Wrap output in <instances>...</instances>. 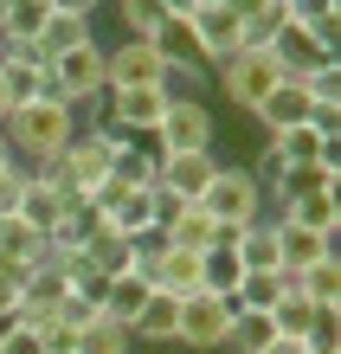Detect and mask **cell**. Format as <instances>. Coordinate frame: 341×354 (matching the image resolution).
I'll return each mask as SVG.
<instances>
[{"label": "cell", "mask_w": 341, "mask_h": 354, "mask_svg": "<svg viewBox=\"0 0 341 354\" xmlns=\"http://www.w3.org/2000/svg\"><path fill=\"white\" fill-rule=\"evenodd\" d=\"M270 58H277V71L284 77H309V71H322V65H335V52L315 39L303 19H284V26L270 32V46H264Z\"/></svg>", "instance_id": "obj_10"}, {"label": "cell", "mask_w": 341, "mask_h": 354, "mask_svg": "<svg viewBox=\"0 0 341 354\" xmlns=\"http://www.w3.org/2000/svg\"><path fill=\"white\" fill-rule=\"evenodd\" d=\"M219 174V149H200V155H167V168L155 174V187H167L181 206H200V194Z\"/></svg>", "instance_id": "obj_11"}, {"label": "cell", "mask_w": 341, "mask_h": 354, "mask_svg": "<svg viewBox=\"0 0 341 354\" xmlns=\"http://www.w3.org/2000/svg\"><path fill=\"white\" fill-rule=\"evenodd\" d=\"M129 155L142 161L148 174H161V168H167V142H161V129H136V136H129Z\"/></svg>", "instance_id": "obj_34"}, {"label": "cell", "mask_w": 341, "mask_h": 354, "mask_svg": "<svg viewBox=\"0 0 341 354\" xmlns=\"http://www.w3.org/2000/svg\"><path fill=\"white\" fill-rule=\"evenodd\" d=\"M264 354H309V342H296V335H277Z\"/></svg>", "instance_id": "obj_42"}, {"label": "cell", "mask_w": 341, "mask_h": 354, "mask_svg": "<svg viewBox=\"0 0 341 354\" xmlns=\"http://www.w3.org/2000/svg\"><path fill=\"white\" fill-rule=\"evenodd\" d=\"M91 39H97L91 19L52 13V19H46V32H39V52H46V65H52V58H65V52H77V46H91Z\"/></svg>", "instance_id": "obj_28"}, {"label": "cell", "mask_w": 341, "mask_h": 354, "mask_svg": "<svg viewBox=\"0 0 341 354\" xmlns=\"http://www.w3.org/2000/svg\"><path fill=\"white\" fill-rule=\"evenodd\" d=\"M212 77H219V91H225V103H232V110H258V103L277 91V77H284V71H277V58L270 52H232V58H219V65H212Z\"/></svg>", "instance_id": "obj_4"}, {"label": "cell", "mask_w": 341, "mask_h": 354, "mask_svg": "<svg viewBox=\"0 0 341 354\" xmlns=\"http://www.w3.org/2000/svg\"><path fill=\"white\" fill-rule=\"evenodd\" d=\"M84 264H91V270H103V277H122V270H129L136 264V245L129 239H122V232H110V225H103V232L91 239V245H84V252H77Z\"/></svg>", "instance_id": "obj_29"}, {"label": "cell", "mask_w": 341, "mask_h": 354, "mask_svg": "<svg viewBox=\"0 0 341 354\" xmlns=\"http://www.w3.org/2000/svg\"><path fill=\"white\" fill-rule=\"evenodd\" d=\"M84 194H71V187H58L46 168H26V187H19V206H13V219L26 225V232L39 239H52V225L65 219V206H77Z\"/></svg>", "instance_id": "obj_7"}, {"label": "cell", "mask_w": 341, "mask_h": 354, "mask_svg": "<svg viewBox=\"0 0 341 354\" xmlns=\"http://www.w3.org/2000/svg\"><path fill=\"white\" fill-rule=\"evenodd\" d=\"M174 219H181V200L167 194V187H155V239H161V232H167Z\"/></svg>", "instance_id": "obj_39"}, {"label": "cell", "mask_w": 341, "mask_h": 354, "mask_svg": "<svg viewBox=\"0 0 341 354\" xmlns=\"http://www.w3.org/2000/svg\"><path fill=\"white\" fill-rule=\"evenodd\" d=\"M187 26H194V39H200V58H206V71L219 65V58L245 52V26H239V19H232L225 7H194V13H187Z\"/></svg>", "instance_id": "obj_12"}, {"label": "cell", "mask_w": 341, "mask_h": 354, "mask_svg": "<svg viewBox=\"0 0 341 354\" xmlns=\"http://www.w3.org/2000/svg\"><path fill=\"white\" fill-rule=\"evenodd\" d=\"M290 19H303V26H322V19H341V0H290Z\"/></svg>", "instance_id": "obj_38"}, {"label": "cell", "mask_w": 341, "mask_h": 354, "mask_svg": "<svg viewBox=\"0 0 341 354\" xmlns=\"http://www.w3.org/2000/svg\"><path fill=\"white\" fill-rule=\"evenodd\" d=\"M110 232H122V239H155V187H129L122 194V206L110 213Z\"/></svg>", "instance_id": "obj_21"}, {"label": "cell", "mask_w": 341, "mask_h": 354, "mask_svg": "<svg viewBox=\"0 0 341 354\" xmlns=\"http://www.w3.org/2000/svg\"><path fill=\"white\" fill-rule=\"evenodd\" d=\"M0 335H7V322H0Z\"/></svg>", "instance_id": "obj_46"}, {"label": "cell", "mask_w": 341, "mask_h": 354, "mask_svg": "<svg viewBox=\"0 0 341 354\" xmlns=\"http://www.w3.org/2000/svg\"><path fill=\"white\" fill-rule=\"evenodd\" d=\"M200 213L212 225H251V219H264V187L251 180L245 168H232V161H219V174H212V187L200 194Z\"/></svg>", "instance_id": "obj_3"}, {"label": "cell", "mask_w": 341, "mask_h": 354, "mask_svg": "<svg viewBox=\"0 0 341 354\" xmlns=\"http://www.w3.org/2000/svg\"><path fill=\"white\" fill-rule=\"evenodd\" d=\"M296 194H341V161H303V168H284V187H277L264 206L296 200Z\"/></svg>", "instance_id": "obj_20"}, {"label": "cell", "mask_w": 341, "mask_h": 354, "mask_svg": "<svg viewBox=\"0 0 341 354\" xmlns=\"http://www.w3.org/2000/svg\"><path fill=\"white\" fill-rule=\"evenodd\" d=\"M33 264H46V239H39V232H26V225L7 213V219H0V270H7V277L19 283Z\"/></svg>", "instance_id": "obj_17"}, {"label": "cell", "mask_w": 341, "mask_h": 354, "mask_svg": "<svg viewBox=\"0 0 341 354\" xmlns=\"http://www.w3.org/2000/svg\"><path fill=\"white\" fill-rule=\"evenodd\" d=\"M212 239H219V225H212L200 206H181V219L161 232V245H181V252H212Z\"/></svg>", "instance_id": "obj_31"}, {"label": "cell", "mask_w": 341, "mask_h": 354, "mask_svg": "<svg viewBox=\"0 0 341 354\" xmlns=\"http://www.w3.org/2000/svg\"><path fill=\"white\" fill-rule=\"evenodd\" d=\"M245 283V264L232 245H212V252H200V290H212V297H239Z\"/></svg>", "instance_id": "obj_25"}, {"label": "cell", "mask_w": 341, "mask_h": 354, "mask_svg": "<svg viewBox=\"0 0 341 354\" xmlns=\"http://www.w3.org/2000/svg\"><path fill=\"white\" fill-rule=\"evenodd\" d=\"M13 309H19V283L0 270V322H13Z\"/></svg>", "instance_id": "obj_41"}, {"label": "cell", "mask_w": 341, "mask_h": 354, "mask_svg": "<svg viewBox=\"0 0 341 354\" xmlns=\"http://www.w3.org/2000/svg\"><path fill=\"white\" fill-rule=\"evenodd\" d=\"M116 13H122V39H155L167 19H174L161 0H116Z\"/></svg>", "instance_id": "obj_32"}, {"label": "cell", "mask_w": 341, "mask_h": 354, "mask_svg": "<svg viewBox=\"0 0 341 354\" xmlns=\"http://www.w3.org/2000/svg\"><path fill=\"white\" fill-rule=\"evenodd\" d=\"M270 322H277V335H296V342H309V328H315V303L303 297V290H284V303L270 309Z\"/></svg>", "instance_id": "obj_33"}, {"label": "cell", "mask_w": 341, "mask_h": 354, "mask_svg": "<svg viewBox=\"0 0 341 354\" xmlns=\"http://www.w3.org/2000/svg\"><path fill=\"white\" fill-rule=\"evenodd\" d=\"M277 342V322L264 309H232V328H225V348L232 354H264Z\"/></svg>", "instance_id": "obj_27"}, {"label": "cell", "mask_w": 341, "mask_h": 354, "mask_svg": "<svg viewBox=\"0 0 341 354\" xmlns=\"http://www.w3.org/2000/svg\"><path fill=\"white\" fill-rule=\"evenodd\" d=\"M322 258H335V239L329 232H303V225H284L277 219V264L290 270H309V264H322Z\"/></svg>", "instance_id": "obj_15"}, {"label": "cell", "mask_w": 341, "mask_h": 354, "mask_svg": "<svg viewBox=\"0 0 341 354\" xmlns=\"http://www.w3.org/2000/svg\"><path fill=\"white\" fill-rule=\"evenodd\" d=\"M174 328H181V297H167V290H148V303L136 309L129 335L148 342V348H174Z\"/></svg>", "instance_id": "obj_14"}, {"label": "cell", "mask_w": 341, "mask_h": 354, "mask_svg": "<svg viewBox=\"0 0 341 354\" xmlns=\"http://www.w3.org/2000/svg\"><path fill=\"white\" fill-rule=\"evenodd\" d=\"M46 7H52V13H71V19H97L103 0H46Z\"/></svg>", "instance_id": "obj_40"}, {"label": "cell", "mask_w": 341, "mask_h": 354, "mask_svg": "<svg viewBox=\"0 0 341 354\" xmlns=\"http://www.w3.org/2000/svg\"><path fill=\"white\" fill-rule=\"evenodd\" d=\"M284 290H296V277H290L284 264H277V270H245V283H239L232 303H239V309H264V316H270V309L284 303Z\"/></svg>", "instance_id": "obj_22"}, {"label": "cell", "mask_w": 341, "mask_h": 354, "mask_svg": "<svg viewBox=\"0 0 341 354\" xmlns=\"http://www.w3.org/2000/svg\"><path fill=\"white\" fill-rule=\"evenodd\" d=\"M245 174H251V180H258V187H264V200H270V194H277V187H284V155H277V149H270V142H264V149H258V161H251V168H245Z\"/></svg>", "instance_id": "obj_35"}, {"label": "cell", "mask_w": 341, "mask_h": 354, "mask_svg": "<svg viewBox=\"0 0 341 354\" xmlns=\"http://www.w3.org/2000/svg\"><path fill=\"white\" fill-rule=\"evenodd\" d=\"M103 46L91 39V46H77V52H65V58H52V97L58 103H71V110H84V103H97L103 97Z\"/></svg>", "instance_id": "obj_6"}, {"label": "cell", "mask_w": 341, "mask_h": 354, "mask_svg": "<svg viewBox=\"0 0 341 354\" xmlns=\"http://www.w3.org/2000/svg\"><path fill=\"white\" fill-rule=\"evenodd\" d=\"M71 354H136V335L122 322H110V316H91L71 335Z\"/></svg>", "instance_id": "obj_24"}, {"label": "cell", "mask_w": 341, "mask_h": 354, "mask_svg": "<svg viewBox=\"0 0 341 354\" xmlns=\"http://www.w3.org/2000/svg\"><path fill=\"white\" fill-rule=\"evenodd\" d=\"M0 7H7V0H0Z\"/></svg>", "instance_id": "obj_47"}, {"label": "cell", "mask_w": 341, "mask_h": 354, "mask_svg": "<svg viewBox=\"0 0 341 354\" xmlns=\"http://www.w3.org/2000/svg\"><path fill=\"white\" fill-rule=\"evenodd\" d=\"M7 116H13V97H7V91H0V122H7Z\"/></svg>", "instance_id": "obj_43"}, {"label": "cell", "mask_w": 341, "mask_h": 354, "mask_svg": "<svg viewBox=\"0 0 341 354\" xmlns=\"http://www.w3.org/2000/svg\"><path fill=\"white\" fill-rule=\"evenodd\" d=\"M0 161H13V149H7V136H0Z\"/></svg>", "instance_id": "obj_44"}, {"label": "cell", "mask_w": 341, "mask_h": 354, "mask_svg": "<svg viewBox=\"0 0 341 354\" xmlns=\"http://www.w3.org/2000/svg\"><path fill=\"white\" fill-rule=\"evenodd\" d=\"M277 155H284V168H303V161H341V149L329 136H315L309 122H296V129H284V136H264Z\"/></svg>", "instance_id": "obj_18"}, {"label": "cell", "mask_w": 341, "mask_h": 354, "mask_svg": "<svg viewBox=\"0 0 341 354\" xmlns=\"http://www.w3.org/2000/svg\"><path fill=\"white\" fill-rule=\"evenodd\" d=\"M161 52L148 46V39H116V46H103V77L110 84L103 91H148V84H161Z\"/></svg>", "instance_id": "obj_9"}, {"label": "cell", "mask_w": 341, "mask_h": 354, "mask_svg": "<svg viewBox=\"0 0 341 354\" xmlns=\"http://www.w3.org/2000/svg\"><path fill=\"white\" fill-rule=\"evenodd\" d=\"M232 297H212V290H194V297H181V328H174V348L187 354H212L225 348V328H232Z\"/></svg>", "instance_id": "obj_5"}, {"label": "cell", "mask_w": 341, "mask_h": 354, "mask_svg": "<svg viewBox=\"0 0 341 354\" xmlns=\"http://www.w3.org/2000/svg\"><path fill=\"white\" fill-rule=\"evenodd\" d=\"M46 19H52L46 0H7L0 7V46H39Z\"/></svg>", "instance_id": "obj_19"}, {"label": "cell", "mask_w": 341, "mask_h": 354, "mask_svg": "<svg viewBox=\"0 0 341 354\" xmlns=\"http://www.w3.org/2000/svg\"><path fill=\"white\" fill-rule=\"evenodd\" d=\"M77 129H84L77 110L58 103V97H33V103H19V110L0 122V136H7V149H13L19 168H52Z\"/></svg>", "instance_id": "obj_1"}, {"label": "cell", "mask_w": 341, "mask_h": 354, "mask_svg": "<svg viewBox=\"0 0 341 354\" xmlns=\"http://www.w3.org/2000/svg\"><path fill=\"white\" fill-rule=\"evenodd\" d=\"M19 187H26V168L19 161H0V219L19 206Z\"/></svg>", "instance_id": "obj_37"}, {"label": "cell", "mask_w": 341, "mask_h": 354, "mask_svg": "<svg viewBox=\"0 0 341 354\" xmlns=\"http://www.w3.org/2000/svg\"><path fill=\"white\" fill-rule=\"evenodd\" d=\"M0 354H46V335H39V328L7 322V335H0Z\"/></svg>", "instance_id": "obj_36"}, {"label": "cell", "mask_w": 341, "mask_h": 354, "mask_svg": "<svg viewBox=\"0 0 341 354\" xmlns=\"http://www.w3.org/2000/svg\"><path fill=\"white\" fill-rule=\"evenodd\" d=\"M277 219L335 239V225H341V194H296V200H277Z\"/></svg>", "instance_id": "obj_16"}, {"label": "cell", "mask_w": 341, "mask_h": 354, "mask_svg": "<svg viewBox=\"0 0 341 354\" xmlns=\"http://www.w3.org/2000/svg\"><path fill=\"white\" fill-rule=\"evenodd\" d=\"M309 110H315V103H309V91L296 84V77H277V91H270L251 116L264 122V136H284V129H296V122H309Z\"/></svg>", "instance_id": "obj_13"}, {"label": "cell", "mask_w": 341, "mask_h": 354, "mask_svg": "<svg viewBox=\"0 0 341 354\" xmlns=\"http://www.w3.org/2000/svg\"><path fill=\"white\" fill-rule=\"evenodd\" d=\"M194 7H225V0H194Z\"/></svg>", "instance_id": "obj_45"}, {"label": "cell", "mask_w": 341, "mask_h": 354, "mask_svg": "<svg viewBox=\"0 0 341 354\" xmlns=\"http://www.w3.org/2000/svg\"><path fill=\"white\" fill-rule=\"evenodd\" d=\"M296 290H303L315 309H341V258H322V264L296 270Z\"/></svg>", "instance_id": "obj_30"}, {"label": "cell", "mask_w": 341, "mask_h": 354, "mask_svg": "<svg viewBox=\"0 0 341 354\" xmlns=\"http://www.w3.org/2000/svg\"><path fill=\"white\" fill-rule=\"evenodd\" d=\"M110 161H116V142L103 136L97 122H84V129L65 142V155H58L46 174H52L58 187H71V194H84V200H91V187H103V180H110Z\"/></svg>", "instance_id": "obj_2"}, {"label": "cell", "mask_w": 341, "mask_h": 354, "mask_svg": "<svg viewBox=\"0 0 341 354\" xmlns=\"http://www.w3.org/2000/svg\"><path fill=\"white\" fill-rule=\"evenodd\" d=\"M161 142H167V155H200V149H212V142H219V122H212L206 97H174V103H167Z\"/></svg>", "instance_id": "obj_8"}, {"label": "cell", "mask_w": 341, "mask_h": 354, "mask_svg": "<svg viewBox=\"0 0 341 354\" xmlns=\"http://www.w3.org/2000/svg\"><path fill=\"white\" fill-rule=\"evenodd\" d=\"M232 252H239L245 270H277V219H251V225H239Z\"/></svg>", "instance_id": "obj_23"}, {"label": "cell", "mask_w": 341, "mask_h": 354, "mask_svg": "<svg viewBox=\"0 0 341 354\" xmlns=\"http://www.w3.org/2000/svg\"><path fill=\"white\" fill-rule=\"evenodd\" d=\"M148 290H155L148 277L122 270V277H110V290H103V309H97V316H110V322H122V328H129V322H136V309L148 303Z\"/></svg>", "instance_id": "obj_26"}]
</instances>
